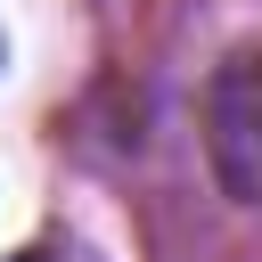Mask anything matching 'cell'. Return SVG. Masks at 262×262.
I'll list each match as a JSON object with an SVG mask.
<instances>
[{
    "label": "cell",
    "mask_w": 262,
    "mask_h": 262,
    "mask_svg": "<svg viewBox=\"0 0 262 262\" xmlns=\"http://www.w3.org/2000/svg\"><path fill=\"white\" fill-rule=\"evenodd\" d=\"M205 147H213V172L229 180V196L262 205V41L237 49L213 90H205Z\"/></svg>",
    "instance_id": "obj_1"
},
{
    "label": "cell",
    "mask_w": 262,
    "mask_h": 262,
    "mask_svg": "<svg viewBox=\"0 0 262 262\" xmlns=\"http://www.w3.org/2000/svg\"><path fill=\"white\" fill-rule=\"evenodd\" d=\"M16 262H57V254H16Z\"/></svg>",
    "instance_id": "obj_2"
}]
</instances>
